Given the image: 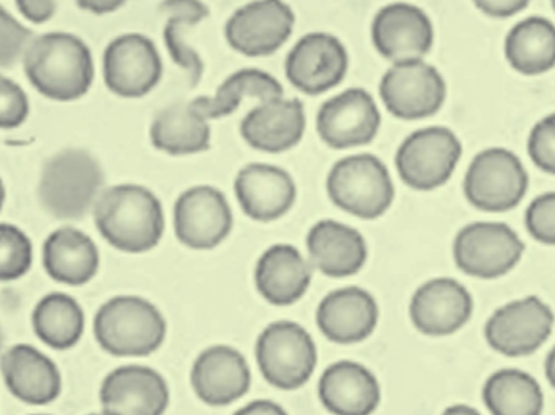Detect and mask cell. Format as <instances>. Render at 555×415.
Instances as JSON below:
<instances>
[{
    "label": "cell",
    "mask_w": 555,
    "mask_h": 415,
    "mask_svg": "<svg viewBox=\"0 0 555 415\" xmlns=\"http://www.w3.org/2000/svg\"><path fill=\"white\" fill-rule=\"evenodd\" d=\"M234 415H289L280 404L270 400H256L241 407Z\"/></svg>",
    "instance_id": "obj_42"
},
{
    "label": "cell",
    "mask_w": 555,
    "mask_h": 415,
    "mask_svg": "<svg viewBox=\"0 0 555 415\" xmlns=\"http://www.w3.org/2000/svg\"><path fill=\"white\" fill-rule=\"evenodd\" d=\"M31 326L42 345L54 351H68L83 338L87 315L74 296L55 290L36 302Z\"/></svg>",
    "instance_id": "obj_30"
},
{
    "label": "cell",
    "mask_w": 555,
    "mask_h": 415,
    "mask_svg": "<svg viewBox=\"0 0 555 415\" xmlns=\"http://www.w3.org/2000/svg\"><path fill=\"white\" fill-rule=\"evenodd\" d=\"M312 270V263L299 248L291 244L272 245L257 261V290L272 306H293L309 290Z\"/></svg>",
    "instance_id": "obj_28"
},
{
    "label": "cell",
    "mask_w": 555,
    "mask_h": 415,
    "mask_svg": "<svg viewBox=\"0 0 555 415\" xmlns=\"http://www.w3.org/2000/svg\"><path fill=\"white\" fill-rule=\"evenodd\" d=\"M75 2L81 10H87L94 15H107L126 5L127 0H75Z\"/></svg>",
    "instance_id": "obj_43"
},
{
    "label": "cell",
    "mask_w": 555,
    "mask_h": 415,
    "mask_svg": "<svg viewBox=\"0 0 555 415\" xmlns=\"http://www.w3.org/2000/svg\"><path fill=\"white\" fill-rule=\"evenodd\" d=\"M7 191L5 185H3L2 178H0V211H2L3 205H5Z\"/></svg>",
    "instance_id": "obj_46"
},
{
    "label": "cell",
    "mask_w": 555,
    "mask_h": 415,
    "mask_svg": "<svg viewBox=\"0 0 555 415\" xmlns=\"http://www.w3.org/2000/svg\"><path fill=\"white\" fill-rule=\"evenodd\" d=\"M528 234L544 245L555 247V192L538 195L525 211Z\"/></svg>",
    "instance_id": "obj_38"
},
{
    "label": "cell",
    "mask_w": 555,
    "mask_h": 415,
    "mask_svg": "<svg viewBox=\"0 0 555 415\" xmlns=\"http://www.w3.org/2000/svg\"><path fill=\"white\" fill-rule=\"evenodd\" d=\"M528 185L530 178L521 159L511 150L492 146L469 163L463 192L479 211L505 212L524 202Z\"/></svg>",
    "instance_id": "obj_7"
},
{
    "label": "cell",
    "mask_w": 555,
    "mask_h": 415,
    "mask_svg": "<svg viewBox=\"0 0 555 415\" xmlns=\"http://www.w3.org/2000/svg\"><path fill=\"white\" fill-rule=\"evenodd\" d=\"M169 401L168 381L146 365H120L100 388L101 410L116 415H165Z\"/></svg>",
    "instance_id": "obj_19"
},
{
    "label": "cell",
    "mask_w": 555,
    "mask_h": 415,
    "mask_svg": "<svg viewBox=\"0 0 555 415\" xmlns=\"http://www.w3.org/2000/svg\"><path fill=\"white\" fill-rule=\"evenodd\" d=\"M472 293L453 277H434L411 297L410 319L414 328L430 338L455 335L472 320Z\"/></svg>",
    "instance_id": "obj_18"
},
{
    "label": "cell",
    "mask_w": 555,
    "mask_h": 415,
    "mask_svg": "<svg viewBox=\"0 0 555 415\" xmlns=\"http://www.w3.org/2000/svg\"><path fill=\"white\" fill-rule=\"evenodd\" d=\"M35 260L31 238L15 224L0 222V283L22 280Z\"/></svg>",
    "instance_id": "obj_35"
},
{
    "label": "cell",
    "mask_w": 555,
    "mask_h": 415,
    "mask_svg": "<svg viewBox=\"0 0 555 415\" xmlns=\"http://www.w3.org/2000/svg\"><path fill=\"white\" fill-rule=\"evenodd\" d=\"M103 191V166L87 150H62L42 166L38 197L42 208L55 219L85 218L93 212Z\"/></svg>",
    "instance_id": "obj_3"
},
{
    "label": "cell",
    "mask_w": 555,
    "mask_h": 415,
    "mask_svg": "<svg viewBox=\"0 0 555 415\" xmlns=\"http://www.w3.org/2000/svg\"><path fill=\"white\" fill-rule=\"evenodd\" d=\"M380 126V109L364 88L341 91L325 101L317 113V133L333 150L369 145Z\"/></svg>",
    "instance_id": "obj_16"
},
{
    "label": "cell",
    "mask_w": 555,
    "mask_h": 415,
    "mask_svg": "<svg viewBox=\"0 0 555 415\" xmlns=\"http://www.w3.org/2000/svg\"><path fill=\"white\" fill-rule=\"evenodd\" d=\"M233 225V209L217 187L195 185L176 202V237L192 250H214L230 237Z\"/></svg>",
    "instance_id": "obj_15"
},
{
    "label": "cell",
    "mask_w": 555,
    "mask_h": 415,
    "mask_svg": "<svg viewBox=\"0 0 555 415\" xmlns=\"http://www.w3.org/2000/svg\"><path fill=\"white\" fill-rule=\"evenodd\" d=\"M442 415H481V413L468 404H453V406L447 407Z\"/></svg>",
    "instance_id": "obj_45"
},
{
    "label": "cell",
    "mask_w": 555,
    "mask_h": 415,
    "mask_svg": "<svg viewBox=\"0 0 555 415\" xmlns=\"http://www.w3.org/2000/svg\"><path fill=\"white\" fill-rule=\"evenodd\" d=\"M15 2L20 13L35 25L48 23L57 10L55 0H15Z\"/></svg>",
    "instance_id": "obj_41"
},
{
    "label": "cell",
    "mask_w": 555,
    "mask_h": 415,
    "mask_svg": "<svg viewBox=\"0 0 555 415\" xmlns=\"http://www.w3.org/2000/svg\"><path fill=\"white\" fill-rule=\"evenodd\" d=\"M482 401L491 415H543L544 411L540 381L520 368H501L489 375Z\"/></svg>",
    "instance_id": "obj_33"
},
{
    "label": "cell",
    "mask_w": 555,
    "mask_h": 415,
    "mask_svg": "<svg viewBox=\"0 0 555 415\" xmlns=\"http://www.w3.org/2000/svg\"><path fill=\"white\" fill-rule=\"evenodd\" d=\"M306 244L312 267L338 280L358 274L369 257L364 235L335 219L315 222L307 234Z\"/></svg>",
    "instance_id": "obj_25"
},
{
    "label": "cell",
    "mask_w": 555,
    "mask_h": 415,
    "mask_svg": "<svg viewBox=\"0 0 555 415\" xmlns=\"http://www.w3.org/2000/svg\"><path fill=\"white\" fill-rule=\"evenodd\" d=\"M93 335L114 358H146L158 351L168 335L162 310L140 296H116L98 309Z\"/></svg>",
    "instance_id": "obj_4"
},
{
    "label": "cell",
    "mask_w": 555,
    "mask_h": 415,
    "mask_svg": "<svg viewBox=\"0 0 555 415\" xmlns=\"http://www.w3.org/2000/svg\"><path fill=\"white\" fill-rule=\"evenodd\" d=\"M29 415H51V414H29Z\"/></svg>",
    "instance_id": "obj_50"
},
{
    "label": "cell",
    "mask_w": 555,
    "mask_h": 415,
    "mask_svg": "<svg viewBox=\"0 0 555 415\" xmlns=\"http://www.w3.org/2000/svg\"><path fill=\"white\" fill-rule=\"evenodd\" d=\"M3 384L12 397L28 406H48L62 394L61 368L46 352L31 345L12 346L0 361Z\"/></svg>",
    "instance_id": "obj_21"
},
{
    "label": "cell",
    "mask_w": 555,
    "mask_h": 415,
    "mask_svg": "<svg viewBox=\"0 0 555 415\" xmlns=\"http://www.w3.org/2000/svg\"><path fill=\"white\" fill-rule=\"evenodd\" d=\"M256 358L263 378L272 387L294 391L312 378L319 352L306 328L299 323L280 320L260 333Z\"/></svg>",
    "instance_id": "obj_6"
},
{
    "label": "cell",
    "mask_w": 555,
    "mask_h": 415,
    "mask_svg": "<svg viewBox=\"0 0 555 415\" xmlns=\"http://www.w3.org/2000/svg\"><path fill=\"white\" fill-rule=\"evenodd\" d=\"M294 23L296 15L284 0H253L230 16L224 38L246 57H266L286 44Z\"/></svg>",
    "instance_id": "obj_13"
},
{
    "label": "cell",
    "mask_w": 555,
    "mask_h": 415,
    "mask_svg": "<svg viewBox=\"0 0 555 415\" xmlns=\"http://www.w3.org/2000/svg\"><path fill=\"white\" fill-rule=\"evenodd\" d=\"M319 398L333 415H372L380 406V384L365 365L339 361L320 377Z\"/></svg>",
    "instance_id": "obj_27"
},
{
    "label": "cell",
    "mask_w": 555,
    "mask_h": 415,
    "mask_svg": "<svg viewBox=\"0 0 555 415\" xmlns=\"http://www.w3.org/2000/svg\"><path fill=\"white\" fill-rule=\"evenodd\" d=\"M554 310L541 297L527 296L499 307L485 325L489 348L505 358H527L553 335Z\"/></svg>",
    "instance_id": "obj_10"
},
{
    "label": "cell",
    "mask_w": 555,
    "mask_h": 415,
    "mask_svg": "<svg viewBox=\"0 0 555 415\" xmlns=\"http://www.w3.org/2000/svg\"><path fill=\"white\" fill-rule=\"evenodd\" d=\"M476 9L491 18H511L528 9L531 0H473Z\"/></svg>",
    "instance_id": "obj_40"
},
{
    "label": "cell",
    "mask_w": 555,
    "mask_h": 415,
    "mask_svg": "<svg viewBox=\"0 0 555 415\" xmlns=\"http://www.w3.org/2000/svg\"><path fill=\"white\" fill-rule=\"evenodd\" d=\"M385 109L400 120L436 116L447 100L443 75L424 59L398 62L385 72L378 85Z\"/></svg>",
    "instance_id": "obj_11"
},
{
    "label": "cell",
    "mask_w": 555,
    "mask_h": 415,
    "mask_svg": "<svg viewBox=\"0 0 555 415\" xmlns=\"http://www.w3.org/2000/svg\"><path fill=\"white\" fill-rule=\"evenodd\" d=\"M88 415H116V414L109 413V411L101 410L100 413H93V414H88Z\"/></svg>",
    "instance_id": "obj_48"
},
{
    "label": "cell",
    "mask_w": 555,
    "mask_h": 415,
    "mask_svg": "<svg viewBox=\"0 0 555 415\" xmlns=\"http://www.w3.org/2000/svg\"><path fill=\"white\" fill-rule=\"evenodd\" d=\"M150 140L158 152L166 155H198L210 150V120L194 101H179L156 114L150 127Z\"/></svg>",
    "instance_id": "obj_29"
},
{
    "label": "cell",
    "mask_w": 555,
    "mask_h": 415,
    "mask_svg": "<svg viewBox=\"0 0 555 415\" xmlns=\"http://www.w3.org/2000/svg\"><path fill=\"white\" fill-rule=\"evenodd\" d=\"M349 68L346 46L330 33L302 36L287 54L284 72L296 90L319 96L338 87Z\"/></svg>",
    "instance_id": "obj_14"
},
{
    "label": "cell",
    "mask_w": 555,
    "mask_h": 415,
    "mask_svg": "<svg viewBox=\"0 0 555 415\" xmlns=\"http://www.w3.org/2000/svg\"><path fill=\"white\" fill-rule=\"evenodd\" d=\"M378 303L369 290L349 286L323 297L315 320L320 332L336 345H356L371 338L378 325Z\"/></svg>",
    "instance_id": "obj_23"
},
{
    "label": "cell",
    "mask_w": 555,
    "mask_h": 415,
    "mask_svg": "<svg viewBox=\"0 0 555 415\" xmlns=\"http://www.w3.org/2000/svg\"><path fill=\"white\" fill-rule=\"evenodd\" d=\"M42 267L55 283L81 287L91 283L100 271V248L87 232L62 225L42 244Z\"/></svg>",
    "instance_id": "obj_26"
},
{
    "label": "cell",
    "mask_w": 555,
    "mask_h": 415,
    "mask_svg": "<svg viewBox=\"0 0 555 415\" xmlns=\"http://www.w3.org/2000/svg\"><path fill=\"white\" fill-rule=\"evenodd\" d=\"M234 194L244 215L254 221L272 222L293 209L297 187L286 169L267 163H253L237 172Z\"/></svg>",
    "instance_id": "obj_22"
},
{
    "label": "cell",
    "mask_w": 555,
    "mask_h": 415,
    "mask_svg": "<svg viewBox=\"0 0 555 415\" xmlns=\"http://www.w3.org/2000/svg\"><path fill=\"white\" fill-rule=\"evenodd\" d=\"M326 194L343 211L371 221L384 216L393 205V179L375 155L346 156L330 169Z\"/></svg>",
    "instance_id": "obj_5"
},
{
    "label": "cell",
    "mask_w": 555,
    "mask_h": 415,
    "mask_svg": "<svg viewBox=\"0 0 555 415\" xmlns=\"http://www.w3.org/2000/svg\"><path fill=\"white\" fill-rule=\"evenodd\" d=\"M544 374H546L547 381L555 390V345L547 354L546 362H544Z\"/></svg>",
    "instance_id": "obj_44"
},
{
    "label": "cell",
    "mask_w": 555,
    "mask_h": 415,
    "mask_svg": "<svg viewBox=\"0 0 555 415\" xmlns=\"http://www.w3.org/2000/svg\"><path fill=\"white\" fill-rule=\"evenodd\" d=\"M371 35L378 54L391 64L426 57L436 41L430 16L408 2L382 7L372 22Z\"/></svg>",
    "instance_id": "obj_17"
},
{
    "label": "cell",
    "mask_w": 555,
    "mask_h": 415,
    "mask_svg": "<svg viewBox=\"0 0 555 415\" xmlns=\"http://www.w3.org/2000/svg\"><path fill=\"white\" fill-rule=\"evenodd\" d=\"M104 83L116 96L137 100L152 93L163 78V59L149 36H117L103 55Z\"/></svg>",
    "instance_id": "obj_12"
},
{
    "label": "cell",
    "mask_w": 555,
    "mask_h": 415,
    "mask_svg": "<svg viewBox=\"0 0 555 415\" xmlns=\"http://www.w3.org/2000/svg\"><path fill=\"white\" fill-rule=\"evenodd\" d=\"M504 54L518 74L538 77L555 68V25L544 16H528L505 36Z\"/></svg>",
    "instance_id": "obj_31"
},
{
    "label": "cell",
    "mask_w": 555,
    "mask_h": 415,
    "mask_svg": "<svg viewBox=\"0 0 555 415\" xmlns=\"http://www.w3.org/2000/svg\"><path fill=\"white\" fill-rule=\"evenodd\" d=\"M28 116V94L12 78L0 75V129H18Z\"/></svg>",
    "instance_id": "obj_39"
},
{
    "label": "cell",
    "mask_w": 555,
    "mask_h": 415,
    "mask_svg": "<svg viewBox=\"0 0 555 415\" xmlns=\"http://www.w3.org/2000/svg\"><path fill=\"white\" fill-rule=\"evenodd\" d=\"M191 381L202 403L223 407L249 393L253 375L249 362L237 349L217 345L205 349L195 359Z\"/></svg>",
    "instance_id": "obj_20"
},
{
    "label": "cell",
    "mask_w": 555,
    "mask_h": 415,
    "mask_svg": "<svg viewBox=\"0 0 555 415\" xmlns=\"http://www.w3.org/2000/svg\"><path fill=\"white\" fill-rule=\"evenodd\" d=\"M93 218L101 237L124 254H146L165 235L162 200L139 184L104 189L94 205Z\"/></svg>",
    "instance_id": "obj_2"
},
{
    "label": "cell",
    "mask_w": 555,
    "mask_h": 415,
    "mask_svg": "<svg viewBox=\"0 0 555 415\" xmlns=\"http://www.w3.org/2000/svg\"><path fill=\"white\" fill-rule=\"evenodd\" d=\"M463 155L462 140L449 127H424L408 135L395 156L398 176L408 187L436 191L452 179Z\"/></svg>",
    "instance_id": "obj_8"
},
{
    "label": "cell",
    "mask_w": 555,
    "mask_h": 415,
    "mask_svg": "<svg viewBox=\"0 0 555 415\" xmlns=\"http://www.w3.org/2000/svg\"><path fill=\"white\" fill-rule=\"evenodd\" d=\"M162 12L168 16L163 38L172 61L188 72L192 87L201 83L204 77V61L189 46L184 33L204 22L210 15V9L202 0H163Z\"/></svg>",
    "instance_id": "obj_34"
},
{
    "label": "cell",
    "mask_w": 555,
    "mask_h": 415,
    "mask_svg": "<svg viewBox=\"0 0 555 415\" xmlns=\"http://www.w3.org/2000/svg\"><path fill=\"white\" fill-rule=\"evenodd\" d=\"M31 39V29L0 5V67H10L23 59Z\"/></svg>",
    "instance_id": "obj_36"
},
{
    "label": "cell",
    "mask_w": 555,
    "mask_h": 415,
    "mask_svg": "<svg viewBox=\"0 0 555 415\" xmlns=\"http://www.w3.org/2000/svg\"><path fill=\"white\" fill-rule=\"evenodd\" d=\"M525 242L504 222L478 221L460 229L453 241L459 270L478 280H498L517 268Z\"/></svg>",
    "instance_id": "obj_9"
},
{
    "label": "cell",
    "mask_w": 555,
    "mask_h": 415,
    "mask_svg": "<svg viewBox=\"0 0 555 415\" xmlns=\"http://www.w3.org/2000/svg\"><path fill=\"white\" fill-rule=\"evenodd\" d=\"M306 109L296 98H275L253 107L241 122V137L250 148L284 153L299 145L306 133Z\"/></svg>",
    "instance_id": "obj_24"
},
{
    "label": "cell",
    "mask_w": 555,
    "mask_h": 415,
    "mask_svg": "<svg viewBox=\"0 0 555 415\" xmlns=\"http://www.w3.org/2000/svg\"><path fill=\"white\" fill-rule=\"evenodd\" d=\"M22 61L29 83L52 101L80 100L93 85L91 49L72 33L52 31L33 38Z\"/></svg>",
    "instance_id": "obj_1"
},
{
    "label": "cell",
    "mask_w": 555,
    "mask_h": 415,
    "mask_svg": "<svg viewBox=\"0 0 555 415\" xmlns=\"http://www.w3.org/2000/svg\"><path fill=\"white\" fill-rule=\"evenodd\" d=\"M3 352H5V335H3L2 326H0V361H2Z\"/></svg>",
    "instance_id": "obj_47"
},
{
    "label": "cell",
    "mask_w": 555,
    "mask_h": 415,
    "mask_svg": "<svg viewBox=\"0 0 555 415\" xmlns=\"http://www.w3.org/2000/svg\"><path fill=\"white\" fill-rule=\"evenodd\" d=\"M551 3H553V9H554V12H555V0H551Z\"/></svg>",
    "instance_id": "obj_49"
},
{
    "label": "cell",
    "mask_w": 555,
    "mask_h": 415,
    "mask_svg": "<svg viewBox=\"0 0 555 415\" xmlns=\"http://www.w3.org/2000/svg\"><path fill=\"white\" fill-rule=\"evenodd\" d=\"M527 150L540 171L555 176V113L534 124L528 135Z\"/></svg>",
    "instance_id": "obj_37"
},
{
    "label": "cell",
    "mask_w": 555,
    "mask_h": 415,
    "mask_svg": "<svg viewBox=\"0 0 555 415\" xmlns=\"http://www.w3.org/2000/svg\"><path fill=\"white\" fill-rule=\"evenodd\" d=\"M284 96L283 85L269 72L243 68L224 78L214 96L195 98V106L208 120L223 119L236 113L246 98L263 103Z\"/></svg>",
    "instance_id": "obj_32"
}]
</instances>
